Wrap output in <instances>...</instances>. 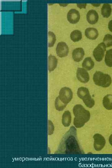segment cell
Listing matches in <instances>:
<instances>
[{"label": "cell", "mask_w": 112, "mask_h": 168, "mask_svg": "<svg viewBox=\"0 0 112 168\" xmlns=\"http://www.w3.org/2000/svg\"><path fill=\"white\" fill-rule=\"evenodd\" d=\"M73 112L75 116L73 124L77 128L83 127L90 119L91 115L89 111L80 104H77L74 106Z\"/></svg>", "instance_id": "obj_1"}, {"label": "cell", "mask_w": 112, "mask_h": 168, "mask_svg": "<svg viewBox=\"0 0 112 168\" xmlns=\"http://www.w3.org/2000/svg\"><path fill=\"white\" fill-rule=\"evenodd\" d=\"M72 127L64 136L60 143L58 151L61 153H70L73 151V148L75 142L74 137L72 134Z\"/></svg>", "instance_id": "obj_2"}, {"label": "cell", "mask_w": 112, "mask_h": 168, "mask_svg": "<svg viewBox=\"0 0 112 168\" xmlns=\"http://www.w3.org/2000/svg\"><path fill=\"white\" fill-rule=\"evenodd\" d=\"M93 80L96 85L103 87H109L112 82L110 76L100 71H96L93 76Z\"/></svg>", "instance_id": "obj_3"}, {"label": "cell", "mask_w": 112, "mask_h": 168, "mask_svg": "<svg viewBox=\"0 0 112 168\" xmlns=\"http://www.w3.org/2000/svg\"><path fill=\"white\" fill-rule=\"evenodd\" d=\"M77 95L82 99L86 106L89 108H92L95 105V101L91 98L88 89L84 87H80L78 89Z\"/></svg>", "instance_id": "obj_4"}, {"label": "cell", "mask_w": 112, "mask_h": 168, "mask_svg": "<svg viewBox=\"0 0 112 168\" xmlns=\"http://www.w3.org/2000/svg\"><path fill=\"white\" fill-rule=\"evenodd\" d=\"M72 96L73 93L71 89L69 87H64L60 89L58 96L64 104L67 105L72 99Z\"/></svg>", "instance_id": "obj_5"}, {"label": "cell", "mask_w": 112, "mask_h": 168, "mask_svg": "<svg viewBox=\"0 0 112 168\" xmlns=\"http://www.w3.org/2000/svg\"><path fill=\"white\" fill-rule=\"evenodd\" d=\"M106 47L104 43L101 42L94 49L93 55L97 61L100 62L102 60L104 57Z\"/></svg>", "instance_id": "obj_6"}, {"label": "cell", "mask_w": 112, "mask_h": 168, "mask_svg": "<svg viewBox=\"0 0 112 168\" xmlns=\"http://www.w3.org/2000/svg\"><path fill=\"white\" fill-rule=\"evenodd\" d=\"M93 138L94 140V147L95 150L98 151L101 150L104 147L106 142L105 138L99 133L95 134Z\"/></svg>", "instance_id": "obj_7"}, {"label": "cell", "mask_w": 112, "mask_h": 168, "mask_svg": "<svg viewBox=\"0 0 112 168\" xmlns=\"http://www.w3.org/2000/svg\"><path fill=\"white\" fill-rule=\"evenodd\" d=\"M56 54L60 58L66 56L69 52V49L66 44L64 42H59L56 49Z\"/></svg>", "instance_id": "obj_8"}, {"label": "cell", "mask_w": 112, "mask_h": 168, "mask_svg": "<svg viewBox=\"0 0 112 168\" xmlns=\"http://www.w3.org/2000/svg\"><path fill=\"white\" fill-rule=\"evenodd\" d=\"M76 76L77 79L81 82L83 83L87 82L89 80V76L86 70L82 68H77Z\"/></svg>", "instance_id": "obj_9"}, {"label": "cell", "mask_w": 112, "mask_h": 168, "mask_svg": "<svg viewBox=\"0 0 112 168\" xmlns=\"http://www.w3.org/2000/svg\"><path fill=\"white\" fill-rule=\"evenodd\" d=\"M67 18L68 21L72 24L77 22L80 18V14L78 11L75 9H71L68 12Z\"/></svg>", "instance_id": "obj_10"}, {"label": "cell", "mask_w": 112, "mask_h": 168, "mask_svg": "<svg viewBox=\"0 0 112 168\" xmlns=\"http://www.w3.org/2000/svg\"><path fill=\"white\" fill-rule=\"evenodd\" d=\"M86 17L87 20L89 24H94L97 22L99 16L98 13L95 10L91 9L87 12Z\"/></svg>", "instance_id": "obj_11"}, {"label": "cell", "mask_w": 112, "mask_h": 168, "mask_svg": "<svg viewBox=\"0 0 112 168\" xmlns=\"http://www.w3.org/2000/svg\"><path fill=\"white\" fill-rule=\"evenodd\" d=\"M85 53L82 48H77L74 49L72 53V57L73 60L76 62L81 61L83 58Z\"/></svg>", "instance_id": "obj_12"}, {"label": "cell", "mask_w": 112, "mask_h": 168, "mask_svg": "<svg viewBox=\"0 0 112 168\" xmlns=\"http://www.w3.org/2000/svg\"><path fill=\"white\" fill-rule=\"evenodd\" d=\"M85 35L88 39L91 40L96 39L98 35L97 30L94 28H87L85 30Z\"/></svg>", "instance_id": "obj_13"}, {"label": "cell", "mask_w": 112, "mask_h": 168, "mask_svg": "<svg viewBox=\"0 0 112 168\" xmlns=\"http://www.w3.org/2000/svg\"><path fill=\"white\" fill-rule=\"evenodd\" d=\"M58 63V59L54 56L50 54L48 58V69L51 72L56 68Z\"/></svg>", "instance_id": "obj_14"}, {"label": "cell", "mask_w": 112, "mask_h": 168, "mask_svg": "<svg viewBox=\"0 0 112 168\" xmlns=\"http://www.w3.org/2000/svg\"><path fill=\"white\" fill-rule=\"evenodd\" d=\"M71 121V115L68 110L65 111L63 113L62 119V123L65 127L69 126Z\"/></svg>", "instance_id": "obj_15"}, {"label": "cell", "mask_w": 112, "mask_h": 168, "mask_svg": "<svg viewBox=\"0 0 112 168\" xmlns=\"http://www.w3.org/2000/svg\"><path fill=\"white\" fill-rule=\"evenodd\" d=\"M103 104L107 110H112V95L108 94L105 96L103 100Z\"/></svg>", "instance_id": "obj_16"}, {"label": "cell", "mask_w": 112, "mask_h": 168, "mask_svg": "<svg viewBox=\"0 0 112 168\" xmlns=\"http://www.w3.org/2000/svg\"><path fill=\"white\" fill-rule=\"evenodd\" d=\"M82 65L85 69L89 71L94 67V63L91 57H87L84 60Z\"/></svg>", "instance_id": "obj_17"}, {"label": "cell", "mask_w": 112, "mask_h": 168, "mask_svg": "<svg viewBox=\"0 0 112 168\" xmlns=\"http://www.w3.org/2000/svg\"><path fill=\"white\" fill-rule=\"evenodd\" d=\"M111 8L110 5L108 3L104 4L101 8V13L104 17L108 18L110 15Z\"/></svg>", "instance_id": "obj_18"}, {"label": "cell", "mask_w": 112, "mask_h": 168, "mask_svg": "<svg viewBox=\"0 0 112 168\" xmlns=\"http://www.w3.org/2000/svg\"><path fill=\"white\" fill-rule=\"evenodd\" d=\"M70 37L71 40L74 42L78 41L82 38V33L78 30H74L71 33Z\"/></svg>", "instance_id": "obj_19"}, {"label": "cell", "mask_w": 112, "mask_h": 168, "mask_svg": "<svg viewBox=\"0 0 112 168\" xmlns=\"http://www.w3.org/2000/svg\"><path fill=\"white\" fill-rule=\"evenodd\" d=\"M105 61L106 64L108 66L112 67V49L106 51Z\"/></svg>", "instance_id": "obj_20"}, {"label": "cell", "mask_w": 112, "mask_h": 168, "mask_svg": "<svg viewBox=\"0 0 112 168\" xmlns=\"http://www.w3.org/2000/svg\"><path fill=\"white\" fill-rule=\"evenodd\" d=\"M67 105L64 104L60 100L58 96L55 99V106L56 110L58 111L63 110L66 106Z\"/></svg>", "instance_id": "obj_21"}, {"label": "cell", "mask_w": 112, "mask_h": 168, "mask_svg": "<svg viewBox=\"0 0 112 168\" xmlns=\"http://www.w3.org/2000/svg\"><path fill=\"white\" fill-rule=\"evenodd\" d=\"M48 44L49 47H53L56 41L55 35L54 33L51 31L48 32Z\"/></svg>", "instance_id": "obj_22"}, {"label": "cell", "mask_w": 112, "mask_h": 168, "mask_svg": "<svg viewBox=\"0 0 112 168\" xmlns=\"http://www.w3.org/2000/svg\"><path fill=\"white\" fill-rule=\"evenodd\" d=\"M106 47L112 46V35L110 34H106L103 39V42Z\"/></svg>", "instance_id": "obj_23"}, {"label": "cell", "mask_w": 112, "mask_h": 168, "mask_svg": "<svg viewBox=\"0 0 112 168\" xmlns=\"http://www.w3.org/2000/svg\"><path fill=\"white\" fill-rule=\"evenodd\" d=\"M48 135H51L53 133L54 127L53 123L50 120H48Z\"/></svg>", "instance_id": "obj_24"}, {"label": "cell", "mask_w": 112, "mask_h": 168, "mask_svg": "<svg viewBox=\"0 0 112 168\" xmlns=\"http://www.w3.org/2000/svg\"><path fill=\"white\" fill-rule=\"evenodd\" d=\"M77 7L81 9L82 8H86V4H77Z\"/></svg>", "instance_id": "obj_25"}, {"label": "cell", "mask_w": 112, "mask_h": 168, "mask_svg": "<svg viewBox=\"0 0 112 168\" xmlns=\"http://www.w3.org/2000/svg\"><path fill=\"white\" fill-rule=\"evenodd\" d=\"M108 26L109 30L112 32V20L109 22Z\"/></svg>", "instance_id": "obj_26"}, {"label": "cell", "mask_w": 112, "mask_h": 168, "mask_svg": "<svg viewBox=\"0 0 112 168\" xmlns=\"http://www.w3.org/2000/svg\"><path fill=\"white\" fill-rule=\"evenodd\" d=\"M109 141L110 143L112 146V134L110 136L109 138Z\"/></svg>", "instance_id": "obj_27"}, {"label": "cell", "mask_w": 112, "mask_h": 168, "mask_svg": "<svg viewBox=\"0 0 112 168\" xmlns=\"http://www.w3.org/2000/svg\"><path fill=\"white\" fill-rule=\"evenodd\" d=\"M100 4H92V5L94 6V7H98L100 5Z\"/></svg>", "instance_id": "obj_28"}, {"label": "cell", "mask_w": 112, "mask_h": 168, "mask_svg": "<svg viewBox=\"0 0 112 168\" xmlns=\"http://www.w3.org/2000/svg\"><path fill=\"white\" fill-rule=\"evenodd\" d=\"M61 6H66L68 4H59Z\"/></svg>", "instance_id": "obj_29"}]
</instances>
